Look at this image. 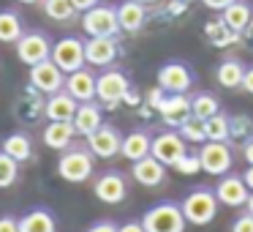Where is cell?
<instances>
[{
    "label": "cell",
    "instance_id": "836d02e7",
    "mask_svg": "<svg viewBox=\"0 0 253 232\" xmlns=\"http://www.w3.org/2000/svg\"><path fill=\"white\" fill-rule=\"evenodd\" d=\"M204 131L210 142H229V115L218 112L210 120H204Z\"/></svg>",
    "mask_w": 253,
    "mask_h": 232
},
{
    "label": "cell",
    "instance_id": "d6986e66",
    "mask_svg": "<svg viewBox=\"0 0 253 232\" xmlns=\"http://www.w3.org/2000/svg\"><path fill=\"white\" fill-rule=\"evenodd\" d=\"M74 137H77V128H74L71 120H49L44 126V134H41L46 148L60 150V153L74 145Z\"/></svg>",
    "mask_w": 253,
    "mask_h": 232
},
{
    "label": "cell",
    "instance_id": "3957f363",
    "mask_svg": "<svg viewBox=\"0 0 253 232\" xmlns=\"http://www.w3.org/2000/svg\"><path fill=\"white\" fill-rule=\"evenodd\" d=\"M95 170V156L84 148H68L63 150V156L57 159V175L66 183H84L93 177Z\"/></svg>",
    "mask_w": 253,
    "mask_h": 232
},
{
    "label": "cell",
    "instance_id": "4dcf8cb0",
    "mask_svg": "<svg viewBox=\"0 0 253 232\" xmlns=\"http://www.w3.org/2000/svg\"><path fill=\"white\" fill-rule=\"evenodd\" d=\"M220 112V101L215 93H207V90H202V93H196L191 99V115L199 117V120H210L212 115H218Z\"/></svg>",
    "mask_w": 253,
    "mask_h": 232
},
{
    "label": "cell",
    "instance_id": "d6a6232c",
    "mask_svg": "<svg viewBox=\"0 0 253 232\" xmlns=\"http://www.w3.org/2000/svg\"><path fill=\"white\" fill-rule=\"evenodd\" d=\"M253 137V120L248 115H234L229 117V142L231 145H242Z\"/></svg>",
    "mask_w": 253,
    "mask_h": 232
},
{
    "label": "cell",
    "instance_id": "ee69618b",
    "mask_svg": "<svg viewBox=\"0 0 253 232\" xmlns=\"http://www.w3.org/2000/svg\"><path fill=\"white\" fill-rule=\"evenodd\" d=\"M242 90L253 96V66L245 68V77H242Z\"/></svg>",
    "mask_w": 253,
    "mask_h": 232
},
{
    "label": "cell",
    "instance_id": "6da1fadb",
    "mask_svg": "<svg viewBox=\"0 0 253 232\" xmlns=\"http://www.w3.org/2000/svg\"><path fill=\"white\" fill-rule=\"evenodd\" d=\"M182 213H185L188 224L193 227H207L210 221H215V216H218V197H215L212 188H193V191L185 194V199H182Z\"/></svg>",
    "mask_w": 253,
    "mask_h": 232
},
{
    "label": "cell",
    "instance_id": "f907efd6",
    "mask_svg": "<svg viewBox=\"0 0 253 232\" xmlns=\"http://www.w3.org/2000/svg\"><path fill=\"white\" fill-rule=\"evenodd\" d=\"M245 208H248V213H253V191H251V197H248V205H245Z\"/></svg>",
    "mask_w": 253,
    "mask_h": 232
},
{
    "label": "cell",
    "instance_id": "4316f807",
    "mask_svg": "<svg viewBox=\"0 0 253 232\" xmlns=\"http://www.w3.org/2000/svg\"><path fill=\"white\" fill-rule=\"evenodd\" d=\"M204 36H207V41L215 47V50H226V47L237 44V41L242 39V36L234 33V30H231L220 17H218V19H210V22H204Z\"/></svg>",
    "mask_w": 253,
    "mask_h": 232
},
{
    "label": "cell",
    "instance_id": "c3c4849f",
    "mask_svg": "<svg viewBox=\"0 0 253 232\" xmlns=\"http://www.w3.org/2000/svg\"><path fill=\"white\" fill-rule=\"evenodd\" d=\"M185 6H188L185 0H171L169 11H171V14H182V11H185Z\"/></svg>",
    "mask_w": 253,
    "mask_h": 232
},
{
    "label": "cell",
    "instance_id": "9a60e30c",
    "mask_svg": "<svg viewBox=\"0 0 253 232\" xmlns=\"http://www.w3.org/2000/svg\"><path fill=\"white\" fill-rule=\"evenodd\" d=\"M158 115L166 126L180 128L191 117V99H188V93H166L164 104L158 107Z\"/></svg>",
    "mask_w": 253,
    "mask_h": 232
},
{
    "label": "cell",
    "instance_id": "f5cc1de1",
    "mask_svg": "<svg viewBox=\"0 0 253 232\" xmlns=\"http://www.w3.org/2000/svg\"><path fill=\"white\" fill-rule=\"evenodd\" d=\"M139 3H144V6H153V3H158V0H139Z\"/></svg>",
    "mask_w": 253,
    "mask_h": 232
},
{
    "label": "cell",
    "instance_id": "5b68a950",
    "mask_svg": "<svg viewBox=\"0 0 253 232\" xmlns=\"http://www.w3.org/2000/svg\"><path fill=\"white\" fill-rule=\"evenodd\" d=\"M131 82L123 71L117 68H104L98 74V85H95V101H101L104 107H117L123 104V96L128 93Z\"/></svg>",
    "mask_w": 253,
    "mask_h": 232
},
{
    "label": "cell",
    "instance_id": "4fadbf2b",
    "mask_svg": "<svg viewBox=\"0 0 253 232\" xmlns=\"http://www.w3.org/2000/svg\"><path fill=\"white\" fill-rule=\"evenodd\" d=\"M30 85H33L39 93L52 96V93L66 88V71H60L52 60L36 63V66H30Z\"/></svg>",
    "mask_w": 253,
    "mask_h": 232
},
{
    "label": "cell",
    "instance_id": "bcb514c9",
    "mask_svg": "<svg viewBox=\"0 0 253 232\" xmlns=\"http://www.w3.org/2000/svg\"><path fill=\"white\" fill-rule=\"evenodd\" d=\"M71 3H74V8H77V11H79V14H84V11H87V8H93V6H98L101 0H71Z\"/></svg>",
    "mask_w": 253,
    "mask_h": 232
},
{
    "label": "cell",
    "instance_id": "603a6c76",
    "mask_svg": "<svg viewBox=\"0 0 253 232\" xmlns=\"http://www.w3.org/2000/svg\"><path fill=\"white\" fill-rule=\"evenodd\" d=\"M74 128H77L79 137H90L93 131H98L104 126V115H101V107L95 101H84L77 107V115H74Z\"/></svg>",
    "mask_w": 253,
    "mask_h": 232
},
{
    "label": "cell",
    "instance_id": "5bb4252c",
    "mask_svg": "<svg viewBox=\"0 0 253 232\" xmlns=\"http://www.w3.org/2000/svg\"><path fill=\"white\" fill-rule=\"evenodd\" d=\"M93 194L95 199H101L104 205H120L128 197V183L120 172H104L93 180Z\"/></svg>",
    "mask_w": 253,
    "mask_h": 232
},
{
    "label": "cell",
    "instance_id": "8fae6325",
    "mask_svg": "<svg viewBox=\"0 0 253 232\" xmlns=\"http://www.w3.org/2000/svg\"><path fill=\"white\" fill-rule=\"evenodd\" d=\"M158 85L166 90V93H188L193 88V71L180 60H169L158 68L155 74Z\"/></svg>",
    "mask_w": 253,
    "mask_h": 232
},
{
    "label": "cell",
    "instance_id": "52a82bcc",
    "mask_svg": "<svg viewBox=\"0 0 253 232\" xmlns=\"http://www.w3.org/2000/svg\"><path fill=\"white\" fill-rule=\"evenodd\" d=\"M52 63H55L60 71L71 74V71H79V68H84V41L82 39H57L55 44H52Z\"/></svg>",
    "mask_w": 253,
    "mask_h": 232
},
{
    "label": "cell",
    "instance_id": "ffe728a7",
    "mask_svg": "<svg viewBox=\"0 0 253 232\" xmlns=\"http://www.w3.org/2000/svg\"><path fill=\"white\" fill-rule=\"evenodd\" d=\"M77 107H79V101L74 99L68 90H57V93L46 96L44 117H46V120H74Z\"/></svg>",
    "mask_w": 253,
    "mask_h": 232
},
{
    "label": "cell",
    "instance_id": "ba28073f",
    "mask_svg": "<svg viewBox=\"0 0 253 232\" xmlns=\"http://www.w3.org/2000/svg\"><path fill=\"white\" fill-rule=\"evenodd\" d=\"M199 159H202V172L207 175H226L231 172V161H234V153H231V145L229 142H204L199 148Z\"/></svg>",
    "mask_w": 253,
    "mask_h": 232
},
{
    "label": "cell",
    "instance_id": "8d00e7d4",
    "mask_svg": "<svg viewBox=\"0 0 253 232\" xmlns=\"http://www.w3.org/2000/svg\"><path fill=\"white\" fill-rule=\"evenodd\" d=\"M171 170H177L180 175H185V177H193V175L202 172V159H199V153H185L174 167H171Z\"/></svg>",
    "mask_w": 253,
    "mask_h": 232
},
{
    "label": "cell",
    "instance_id": "7dc6e473",
    "mask_svg": "<svg viewBox=\"0 0 253 232\" xmlns=\"http://www.w3.org/2000/svg\"><path fill=\"white\" fill-rule=\"evenodd\" d=\"M242 159H245L248 164H253V137L248 139V142H242Z\"/></svg>",
    "mask_w": 253,
    "mask_h": 232
},
{
    "label": "cell",
    "instance_id": "d590c367",
    "mask_svg": "<svg viewBox=\"0 0 253 232\" xmlns=\"http://www.w3.org/2000/svg\"><path fill=\"white\" fill-rule=\"evenodd\" d=\"M180 137L185 139V142H193V145H204L207 142V131H204V120H199V117H188L185 123H182L180 128Z\"/></svg>",
    "mask_w": 253,
    "mask_h": 232
},
{
    "label": "cell",
    "instance_id": "816d5d0a",
    "mask_svg": "<svg viewBox=\"0 0 253 232\" xmlns=\"http://www.w3.org/2000/svg\"><path fill=\"white\" fill-rule=\"evenodd\" d=\"M22 6H36V3H41V0H19Z\"/></svg>",
    "mask_w": 253,
    "mask_h": 232
},
{
    "label": "cell",
    "instance_id": "db71d44e",
    "mask_svg": "<svg viewBox=\"0 0 253 232\" xmlns=\"http://www.w3.org/2000/svg\"><path fill=\"white\" fill-rule=\"evenodd\" d=\"M185 3H196V0H185Z\"/></svg>",
    "mask_w": 253,
    "mask_h": 232
},
{
    "label": "cell",
    "instance_id": "7a4b0ae2",
    "mask_svg": "<svg viewBox=\"0 0 253 232\" xmlns=\"http://www.w3.org/2000/svg\"><path fill=\"white\" fill-rule=\"evenodd\" d=\"M142 224L147 232H185L188 219H185V213H182L180 202L166 199V202L153 205V208L144 213Z\"/></svg>",
    "mask_w": 253,
    "mask_h": 232
},
{
    "label": "cell",
    "instance_id": "277c9868",
    "mask_svg": "<svg viewBox=\"0 0 253 232\" xmlns=\"http://www.w3.org/2000/svg\"><path fill=\"white\" fill-rule=\"evenodd\" d=\"M82 30L87 33V39H115L120 33V19H117V6H98L87 8L82 14Z\"/></svg>",
    "mask_w": 253,
    "mask_h": 232
},
{
    "label": "cell",
    "instance_id": "7c38bea8",
    "mask_svg": "<svg viewBox=\"0 0 253 232\" xmlns=\"http://www.w3.org/2000/svg\"><path fill=\"white\" fill-rule=\"evenodd\" d=\"M84 145L87 150L95 156V159H115L120 156V148H123V137L115 126L104 123L98 131H93L90 137H84Z\"/></svg>",
    "mask_w": 253,
    "mask_h": 232
},
{
    "label": "cell",
    "instance_id": "e0dca14e",
    "mask_svg": "<svg viewBox=\"0 0 253 232\" xmlns=\"http://www.w3.org/2000/svg\"><path fill=\"white\" fill-rule=\"evenodd\" d=\"M131 177L144 188H158L166 180V167L155 156H144V159L131 164Z\"/></svg>",
    "mask_w": 253,
    "mask_h": 232
},
{
    "label": "cell",
    "instance_id": "484cf974",
    "mask_svg": "<svg viewBox=\"0 0 253 232\" xmlns=\"http://www.w3.org/2000/svg\"><path fill=\"white\" fill-rule=\"evenodd\" d=\"M19 232H57V221L46 208H33L19 219Z\"/></svg>",
    "mask_w": 253,
    "mask_h": 232
},
{
    "label": "cell",
    "instance_id": "f35d334b",
    "mask_svg": "<svg viewBox=\"0 0 253 232\" xmlns=\"http://www.w3.org/2000/svg\"><path fill=\"white\" fill-rule=\"evenodd\" d=\"M164 99H166V90L161 88V85H155V88L147 93V107H150V110H155V112H158V107L164 104Z\"/></svg>",
    "mask_w": 253,
    "mask_h": 232
},
{
    "label": "cell",
    "instance_id": "ab89813d",
    "mask_svg": "<svg viewBox=\"0 0 253 232\" xmlns=\"http://www.w3.org/2000/svg\"><path fill=\"white\" fill-rule=\"evenodd\" d=\"M120 227L115 224V221H109V219H104V221H95V224H90L87 227V232H117Z\"/></svg>",
    "mask_w": 253,
    "mask_h": 232
},
{
    "label": "cell",
    "instance_id": "681fc988",
    "mask_svg": "<svg viewBox=\"0 0 253 232\" xmlns=\"http://www.w3.org/2000/svg\"><path fill=\"white\" fill-rule=\"evenodd\" d=\"M242 180H245V186L253 191V164H248V170L242 172Z\"/></svg>",
    "mask_w": 253,
    "mask_h": 232
},
{
    "label": "cell",
    "instance_id": "74e56055",
    "mask_svg": "<svg viewBox=\"0 0 253 232\" xmlns=\"http://www.w3.org/2000/svg\"><path fill=\"white\" fill-rule=\"evenodd\" d=\"M231 232H253V213H240L231 221Z\"/></svg>",
    "mask_w": 253,
    "mask_h": 232
},
{
    "label": "cell",
    "instance_id": "f6af8a7d",
    "mask_svg": "<svg viewBox=\"0 0 253 232\" xmlns=\"http://www.w3.org/2000/svg\"><path fill=\"white\" fill-rule=\"evenodd\" d=\"M117 232H147V230H144L142 221H126V224H120Z\"/></svg>",
    "mask_w": 253,
    "mask_h": 232
},
{
    "label": "cell",
    "instance_id": "2e32d148",
    "mask_svg": "<svg viewBox=\"0 0 253 232\" xmlns=\"http://www.w3.org/2000/svg\"><path fill=\"white\" fill-rule=\"evenodd\" d=\"M120 55L115 39H87L84 41V60L95 68H109Z\"/></svg>",
    "mask_w": 253,
    "mask_h": 232
},
{
    "label": "cell",
    "instance_id": "f546056e",
    "mask_svg": "<svg viewBox=\"0 0 253 232\" xmlns=\"http://www.w3.org/2000/svg\"><path fill=\"white\" fill-rule=\"evenodd\" d=\"M25 28H22V17L11 8L0 11V44H17L22 39Z\"/></svg>",
    "mask_w": 253,
    "mask_h": 232
},
{
    "label": "cell",
    "instance_id": "e575fe53",
    "mask_svg": "<svg viewBox=\"0 0 253 232\" xmlns=\"http://www.w3.org/2000/svg\"><path fill=\"white\" fill-rule=\"evenodd\" d=\"M19 177V161L8 156L6 150H0V188H11Z\"/></svg>",
    "mask_w": 253,
    "mask_h": 232
},
{
    "label": "cell",
    "instance_id": "44dd1931",
    "mask_svg": "<svg viewBox=\"0 0 253 232\" xmlns=\"http://www.w3.org/2000/svg\"><path fill=\"white\" fill-rule=\"evenodd\" d=\"M44 104L46 101L41 99V93L30 85V88L19 96L17 104H14V117H17L19 123H36L41 115H44Z\"/></svg>",
    "mask_w": 253,
    "mask_h": 232
},
{
    "label": "cell",
    "instance_id": "ac0fdd59",
    "mask_svg": "<svg viewBox=\"0 0 253 232\" xmlns=\"http://www.w3.org/2000/svg\"><path fill=\"white\" fill-rule=\"evenodd\" d=\"M95 85H98V77H95L90 68H79V71H71L66 74V88L79 104L84 101H95Z\"/></svg>",
    "mask_w": 253,
    "mask_h": 232
},
{
    "label": "cell",
    "instance_id": "7bdbcfd3",
    "mask_svg": "<svg viewBox=\"0 0 253 232\" xmlns=\"http://www.w3.org/2000/svg\"><path fill=\"white\" fill-rule=\"evenodd\" d=\"M123 104H128V107H139V104H142V99H139V90L128 88V93L123 96Z\"/></svg>",
    "mask_w": 253,
    "mask_h": 232
},
{
    "label": "cell",
    "instance_id": "30bf717a",
    "mask_svg": "<svg viewBox=\"0 0 253 232\" xmlns=\"http://www.w3.org/2000/svg\"><path fill=\"white\" fill-rule=\"evenodd\" d=\"M212 191H215V197H218V202L226 205V208H245L248 197H251V188L245 186L242 175H234V172L220 175Z\"/></svg>",
    "mask_w": 253,
    "mask_h": 232
},
{
    "label": "cell",
    "instance_id": "d4e9b609",
    "mask_svg": "<svg viewBox=\"0 0 253 232\" xmlns=\"http://www.w3.org/2000/svg\"><path fill=\"white\" fill-rule=\"evenodd\" d=\"M150 148H153V137L147 131H131L123 137V148H120V156L126 161H139L144 156H150Z\"/></svg>",
    "mask_w": 253,
    "mask_h": 232
},
{
    "label": "cell",
    "instance_id": "9c48e42d",
    "mask_svg": "<svg viewBox=\"0 0 253 232\" xmlns=\"http://www.w3.org/2000/svg\"><path fill=\"white\" fill-rule=\"evenodd\" d=\"M185 153H188V142L180 137L177 128H174V131H161L158 137H153L150 156H155L164 167H174Z\"/></svg>",
    "mask_w": 253,
    "mask_h": 232
},
{
    "label": "cell",
    "instance_id": "83f0119b",
    "mask_svg": "<svg viewBox=\"0 0 253 232\" xmlns=\"http://www.w3.org/2000/svg\"><path fill=\"white\" fill-rule=\"evenodd\" d=\"M220 19H223L234 33L242 36V30H245L248 25H251V19H253V8H251V3H245V0H234L231 6H226L223 11H220Z\"/></svg>",
    "mask_w": 253,
    "mask_h": 232
},
{
    "label": "cell",
    "instance_id": "cb8c5ba5",
    "mask_svg": "<svg viewBox=\"0 0 253 232\" xmlns=\"http://www.w3.org/2000/svg\"><path fill=\"white\" fill-rule=\"evenodd\" d=\"M245 63L237 60V58H226V60L218 63V68H215V79H218L220 88L226 90H237L242 88V77H245Z\"/></svg>",
    "mask_w": 253,
    "mask_h": 232
},
{
    "label": "cell",
    "instance_id": "8992f818",
    "mask_svg": "<svg viewBox=\"0 0 253 232\" xmlns=\"http://www.w3.org/2000/svg\"><path fill=\"white\" fill-rule=\"evenodd\" d=\"M14 47H17V58L28 68L52 58V41H49V36L41 33V30H28V33H22V39Z\"/></svg>",
    "mask_w": 253,
    "mask_h": 232
},
{
    "label": "cell",
    "instance_id": "60d3db41",
    "mask_svg": "<svg viewBox=\"0 0 253 232\" xmlns=\"http://www.w3.org/2000/svg\"><path fill=\"white\" fill-rule=\"evenodd\" d=\"M0 232H19V219H14V216H0Z\"/></svg>",
    "mask_w": 253,
    "mask_h": 232
},
{
    "label": "cell",
    "instance_id": "7402d4cb",
    "mask_svg": "<svg viewBox=\"0 0 253 232\" xmlns=\"http://www.w3.org/2000/svg\"><path fill=\"white\" fill-rule=\"evenodd\" d=\"M117 19H120V30L126 33H139L147 22V6L139 0H123L117 6Z\"/></svg>",
    "mask_w": 253,
    "mask_h": 232
},
{
    "label": "cell",
    "instance_id": "f1b7e54d",
    "mask_svg": "<svg viewBox=\"0 0 253 232\" xmlns=\"http://www.w3.org/2000/svg\"><path fill=\"white\" fill-rule=\"evenodd\" d=\"M0 150H6L8 156H14V159L22 164V161L33 159V139H30L25 131H14V134H8V137L3 139Z\"/></svg>",
    "mask_w": 253,
    "mask_h": 232
},
{
    "label": "cell",
    "instance_id": "1f68e13d",
    "mask_svg": "<svg viewBox=\"0 0 253 232\" xmlns=\"http://www.w3.org/2000/svg\"><path fill=\"white\" fill-rule=\"evenodd\" d=\"M41 8H44V17H49L52 22H71L79 14L71 0H41Z\"/></svg>",
    "mask_w": 253,
    "mask_h": 232
},
{
    "label": "cell",
    "instance_id": "b9f144b4",
    "mask_svg": "<svg viewBox=\"0 0 253 232\" xmlns=\"http://www.w3.org/2000/svg\"><path fill=\"white\" fill-rule=\"evenodd\" d=\"M202 3L210 8V11H223V8H226V6H231L234 0H202Z\"/></svg>",
    "mask_w": 253,
    "mask_h": 232
}]
</instances>
